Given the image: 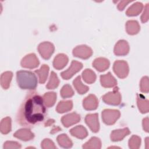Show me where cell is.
<instances>
[{
	"instance_id": "obj_1",
	"label": "cell",
	"mask_w": 149,
	"mask_h": 149,
	"mask_svg": "<svg viewBox=\"0 0 149 149\" xmlns=\"http://www.w3.org/2000/svg\"><path fill=\"white\" fill-rule=\"evenodd\" d=\"M47 115L42 97L36 90L27 93L16 115V121L22 126L32 128L42 123Z\"/></svg>"
},
{
	"instance_id": "obj_2",
	"label": "cell",
	"mask_w": 149,
	"mask_h": 149,
	"mask_svg": "<svg viewBox=\"0 0 149 149\" xmlns=\"http://www.w3.org/2000/svg\"><path fill=\"white\" fill-rule=\"evenodd\" d=\"M16 80L19 87L22 89L34 90L37 86V77L34 73L30 71H17Z\"/></svg>"
},
{
	"instance_id": "obj_3",
	"label": "cell",
	"mask_w": 149,
	"mask_h": 149,
	"mask_svg": "<svg viewBox=\"0 0 149 149\" xmlns=\"http://www.w3.org/2000/svg\"><path fill=\"white\" fill-rule=\"evenodd\" d=\"M102 101L107 104L118 105L121 102V95L119 91V88L115 87L112 91L108 92L102 97Z\"/></svg>"
},
{
	"instance_id": "obj_4",
	"label": "cell",
	"mask_w": 149,
	"mask_h": 149,
	"mask_svg": "<svg viewBox=\"0 0 149 149\" xmlns=\"http://www.w3.org/2000/svg\"><path fill=\"white\" fill-rule=\"evenodd\" d=\"M120 113L118 109H105L102 111V119L107 125H113L119 118Z\"/></svg>"
},
{
	"instance_id": "obj_5",
	"label": "cell",
	"mask_w": 149,
	"mask_h": 149,
	"mask_svg": "<svg viewBox=\"0 0 149 149\" xmlns=\"http://www.w3.org/2000/svg\"><path fill=\"white\" fill-rule=\"evenodd\" d=\"M113 70L118 77L120 79L126 78L129 72V65L127 62L123 60L116 61L113 65Z\"/></svg>"
},
{
	"instance_id": "obj_6",
	"label": "cell",
	"mask_w": 149,
	"mask_h": 149,
	"mask_svg": "<svg viewBox=\"0 0 149 149\" xmlns=\"http://www.w3.org/2000/svg\"><path fill=\"white\" fill-rule=\"evenodd\" d=\"M55 50L54 45L50 42L44 41L40 43L38 46V51L41 57L44 59L51 58Z\"/></svg>"
},
{
	"instance_id": "obj_7",
	"label": "cell",
	"mask_w": 149,
	"mask_h": 149,
	"mask_svg": "<svg viewBox=\"0 0 149 149\" xmlns=\"http://www.w3.org/2000/svg\"><path fill=\"white\" fill-rule=\"evenodd\" d=\"M83 68V64L77 61L73 60L70 67L66 70L61 72V76L65 80L70 79L76 73L79 72Z\"/></svg>"
},
{
	"instance_id": "obj_8",
	"label": "cell",
	"mask_w": 149,
	"mask_h": 149,
	"mask_svg": "<svg viewBox=\"0 0 149 149\" xmlns=\"http://www.w3.org/2000/svg\"><path fill=\"white\" fill-rule=\"evenodd\" d=\"M72 53L74 56L87 59L92 55L93 50L86 45H80L76 47L73 49Z\"/></svg>"
},
{
	"instance_id": "obj_9",
	"label": "cell",
	"mask_w": 149,
	"mask_h": 149,
	"mask_svg": "<svg viewBox=\"0 0 149 149\" xmlns=\"http://www.w3.org/2000/svg\"><path fill=\"white\" fill-rule=\"evenodd\" d=\"M40 64L39 60L36 55L34 53L29 54L26 55L21 61V66L25 68L34 69L38 66Z\"/></svg>"
},
{
	"instance_id": "obj_10",
	"label": "cell",
	"mask_w": 149,
	"mask_h": 149,
	"mask_svg": "<svg viewBox=\"0 0 149 149\" xmlns=\"http://www.w3.org/2000/svg\"><path fill=\"white\" fill-rule=\"evenodd\" d=\"M85 122L93 132L97 133L99 131L100 123L98 113L87 114L85 117Z\"/></svg>"
},
{
	"instance_id": "obj_11",
	"label": "cell",
	"mask_w": 149,
	"mask_h": 149,
	"mask_svg": "<svg viewBox=\"0 0 149 149\" xmlns=\"http://www.w3.org/2000/svg\"><path fill=\"white\" fill-rule=\"evenodd\" d=\"M80 120V116L76 112H72L63 116L61 118V122L65 127H69Z\"/></svg>"
},
{
	"instance_id": "obj_12",
	"label": "cell",
	"mask_w": 149,
	"mask_h": 149,
	"mask_svg": "<svg viewBox=\"0 0 149 149\" xmlns=\"http://www.w3.org/2000/svg\"><path fill=\"white\" fill-rule=\"evenodd\" d=\"M114 54L117 56H124L129 52L128 42L124 40H119L114 47Z\"/></svg>"
},
{
	"instance_id": "obj_13",
	"label": "cell",
	"mask_w": 149,
	"mask_h": 149,
	"mask_svg": "<svg viewBox=\"0 0 149 149\" xmlns=\"http://www.w3.org/2000/svg\"><path fill=\"white\" fill-rule=\"evenodd\" d=\"M98 100L94 94H90L87 96L83 101V108L87 111H93L97 108Z\"/></svg>"
},
{
	"instance_id": "obj_14",
	"label": "cell",
	"mask_w": 149,
	"mask_h": 149,
	"mask_svg": "<svg viewBox=\"0 0 149 149\" xmlns=\"http://www.w3.org/2000/svg\"><path fill=\"white\" fill-rule=\"evenodd\" d=\"M100 82L102 87L105 88H111L117 85V80L112 75L111 72L100 76Z\"/></svg>"
},
{
	"instance_id": "obj_15",
	"label": "cell",
	"mask_w": 149,
	"mask_h": 149,
	"mask_svg": "<svg viewBox=\"0 0 149 149\" xmlns=\"http://www.w3.org/2000/svg\"><path fill=\"white\" fill-rule=\"evenodd\" d=\"M13 136L21 140L27 141L32 140L34 137V134L29 129L24 128L17 130L13 134Z\"/></svg>"
},
{
	"instance_id": "obj_16",
	"label": "cell",
	"mask_w": 149,
	"mask_h": 149,
	"mask_svg": "<svg viewBox=\"0 0 149 149\" xmlns=\"http://www.w3.org/2000/svg\"><path fill=\"white\" fill-rule=\"evenodd\" d=\"M130 133L129 128L124 127L123 129L113 130L111 133V139L112 141H119L122 140L126 136Z\"/></svg>"
},
{
	"instance_id": "obj_17",
	"label": "cell",
	"mask_w": 149,
	"mask_h": 149,
	"mask_svg": "<svg viewBox=\"0 0 149 149\" xmlns=\"http://www.w3.org/2000/svg\"><path fill=\"white\" fill-rule=\"evenodd\" d=\"M110 65L108 59L105 58H97L93 62V66L98 72H103L107 70Z\"/></svg>"
},
{
	"instance_id": "obj_18",
	"label": "cell",
	"mask_w": 149,
	"mask_h": 149,
	"mask_svg": "<svg viewBox=\"0 0 149 149\" xmlns=\"http://www.w3.org/2000/svg\"><path fill=\"white\" fill-rule=\"evenodd\" d=\"M68 57L64 54H59L53 61V66L55 69L61 70L63 69L68 63Z\"/></svg>"
},
{
	"instance_id": "obj_19",
	"label": "cell",
	"mask_w": 149,
	"mask_h": 149,
	"mask_svg": "<svg viewBox=\"0 0 149 149\" xmlns=\"http://www.w3.org/2000/svg\"><path fill=\"white\" fill-rule=\"evenodd\" d=\"M72 136L79 139H83L88 136L87 129L82 125L76 126L69 130Z\"/></svg>"
},
{
	"instance_id": "obj_20",
	"label": "cell",
	"mask_w": 149,
	"mask_h": 149,
	"mask_svg": "<svg viewBox=\"0 0 149 149\" xmlns=\"http://www.w3.org/2000/svg\"><path fill=\"white\" fill-rule=\"evenodd\" d=\"M137 104L141 113H146L148 112V100L143 95L137 94Z\"/></svg>"
},
{
	"instance_id": "obj_21",
	"label": "cell",
	"mask_w": 149,
	"mask_h": 149,
	"mask_svg": "<svg viewBox=\"0 0 149 149\" xmlns=\"http://www.w3.org/2000/svg\"><path fill=\"white\" fill-rule=\"evenodd\" d=\"M125 27L126 32L130 35L136 34L139 32L140 30V26L139 24V22L134 20H128L126 23Z\"/></svg>"
},
{
	"instance_id": "obj_22",
	"label": "cell",
	"mask_w": 149,
	"mask_h": 149,
	"mask_svg": "<svg viewBox=\"0 0 149 149\" xmlns=\"http://www.w3.org/2000/svg\"><path fill=\"white\" fill-rule=\"evenodd\" d=\"M49 68L47 65H42L40 69L36 70L34 72L38 76L39 83L40 84H44L47 80Z\"/></svg>"
},
{
	"instance_id": "obj_23",
	"label": "cell",
	"mask_w": 149,
	"mask_h": 149,
	"mask_svg": "<svg viewBox=\"0 0 149 149\" xmlns=\"http://www.w3.org/2000/svg\"><path fill=\"white\" fill-rule=\"evenodd\" d=\"M73 108V102L72 100L61 101L56 107L57 112L62 113L70 111Z\"/></svg>"
},
{
	"instance_id": "obj_24",
	"label": "cell",
	"mask_w": 149,
	"mask_h": 149,
	"mask_svg": "<svg viewBox=\"0 0 149 149\" xmlns=\"http://www.w3.org/2000/svg\"><path fill=\"white\" fill-rule=\"evenodd\" d=\"M143 8V5L142 3L137 2L132 5L126 10V15L128 16H137L142 10Z\"/></svg>"
},
{
	"instance_id": "obj_25",
	"label": "cell",
	"mask_w": 149,
	"mask_h": 149,
	"mask_svg": "<svg viewBox=\"0 0 149 149\" xmlns=\"http://www.w3.org/2000/svg\"><path fill=\"white\" fill-rule=\"evenodd\" d=\"M73 84L77 93L80 94H84L89 90V87L81 82L80 76H77L75 79H74Z\"/></svg>"
},
{
	"instance_id": "obj_26",
	"label": "cell",
	"mask_w": 149,
	"mask_h": 149,
	"mask_svg": "<svg viewBox=\"0 0 149 149\" xmlns=\"http://www.w3.org/2000/svg\"><path fill=\"white\" fill-rule=\"evenodd\" d=\"M12 77L13 73L12 72L7 71L2 73L1 76V85L3 89L6 90L9 87Z\"/></svg>"
},
{
	"instance_id": "obj_27",
	"label": "cell",
	"mask_w": 149,
	"mask_h": 149,
	"mask_svg": "<svg viewBox=\"0 0 149 149\" xmlns=\"http://www.w3.org/2000/svg\"><path fill=\"white\" fill-rule=\"evenodd\" d=\"M42 98L45 106L49 108L54 106L55 104L56 100V94L55 92L45 93Z\"/></svg>"
},
{
	"instance_id": "obj_28",
	"label": "cell",
	"mask_w": 149,
	"mask_h": 149,
	"mask_svg": "<svg viewBox=\"0 0 149 149\" xmlns=\"http://www.w3.org/2000/svg\"><path fill=\"white\" fill-rule=\"evenodd\" d=\"M56 140L58 144L61 147L65 148H71L73 146V143L72 140L66 134H62L59 135L56 138Z\"/></svg>"
},
{
	"instance_id": "obj_29",
	"label": "cell",
	"mask_w": 149,
	"mask_h": 149,
	"mask_svg": "<svg viewBox=\"0 0 149 149\" xmlns=\"http://www.w3.org/2000/svg\"><path fill=\"white\" fill-rule=\"evenodd\" d=\"M82 147L84 149L95 148L100 149L101 148V140L97 137H92L88 141L85 143Z\"/></svg>"
},
{
	"instance_id": "obj_30",
	"label": "cell",
	"mask_w": 149,
	"mask_h": 149,
	"mask_svg": "<svg viewBox=\"0 0 149 149\" xmlns=\"http://www.w3.org/2000/svg\"><path fill=\"white\" fill-rule=\"evenodd\" d=\"M0 130L3 134H6L11 131V119L10 117L7 116L1 120Z\"/></svg>"
},
{
	"instance_id": "obj_31",
	"label": "cell",
	"mask_w": 149,
	"mask_h": 149,
	"mask_svg": "<svg viewBox=\"0 0 149 149\" xmlns=\"http://www.w3.org/2000/svg\"><path fill=\"white\" fill-rule=\"evenodd\" d=\"M82 77L86 83L92 84L96 80V74L91 69H86L82 73Z\"/></svg>"
},
{
	"instance_id": "obj_32",
	"label": "cell",
	"mask_w": 149,
	"mask_h": 149,
	"mask_svg": "<svg viewBox=\"0 0 149 149\" xmlns=\"http://www.w3.org/2000/svg\"><path fill=\"white\" fill-rule=\"evenodd\" d=\"M59 80L56 74L54 71H52L51 72L49 81L47 84L46 85L47 88L49 90L55 89L59 86Z\"/></svg>"
},
{
	"instance_id": "obj_33",
	"label": "cell",
	"mask_w": 149,
	"mask_h": 149,
	"mask_svg": "<svg viewBox=\"0 0 149 149\" xmlns=\"http://www.w3.org/2000/svg\"><path fill=\"white\" fill-rule=\"evenodd\" d=\"M60 94L63 98H67L71 97L74 95V91L69 84H66L62 87L60 91Z\"/></svg>"
},
{
	"instance_id": "obj_34",
	"label": "cell",
	"mask_w": 149,
	"mask_h": 149,
	"mask_svg": "<svg viewBox=\"0 0 149 149\" xmlns=\"http://www.w3.org/2000/svg\"><path fill=\"white\" fill-rule=\"evenodd\" d=\"M129 147L131 149H138L140 147L141 139L136 135H133L129 139Z\"/></svg>"
},
{
	"instance_id": "obj_35",
	"label": "cell",
	"mask_w": 149,
	"mask_h": 149,
	"mask_svg": "<svg viewBox=\"0 0 149 149\" xmlns=\"http://www.w3.org/2000/svg\"><path fill=\"white\" fill-rule=\"evenodd\" d=\"M140 91L143 93H148V77L147 76H144L141 79L140 83Z\"/></svg>"
},
{
	"instance_id": "obj_36",
	"label": "cell",
	"mask_w": 149,
	"mask_h": 149,
	"mask_svg": "<svg viewBox=\"0 0 149 149\" xmlns=\"http://www.w3.org/2000/svg\"><path fill=\"white\" fill-rule=\"evenodd\" d=\"M41 147L43 149H49V148H56V146L54 143L50 140L49 139H44L41 144Z\"/></svg>"
},
{
	"instance_id": "obj_37",
	"label": "cell",
	"mask_w": 149,
	"mask_h": 149,
	"mask_svg": "<svg viewBox=\"0 0 149 149\" xmlns=\"http://www.w3.org/2000/svg\"><path fill=\"white\" fill-rule=\"evenodd\" d=\"M21 145L20 143L16 141H7L5 142L3 144L4 149H9V148H20Z\"/></svg>"
},
{
	"instance_id": "obj_38",
	"label": "cell",
	"mask_w": 149,
	"mask_h": 149,
	"mask_svg": "<svg viewBox=\"0 0 149 149\" xmlns=\"http://www.w3.org/2000/svg\"><path fill=\"white\" fill-rule=\"evenodd\" d=\"M148 20V3H147L144 12L141 16V20L142 23H146Z\"/></svg>"
},
{
	"instance_id": "obj_39",
	"label": "cell",
	"mask_w": 149,
	"mask_h": 149,
	"mask_svg": "<svg viewBox=\"0 0 149 149\" xmlns=\"http://www.w3.org/2000/svg\"><path fill=\"white\" fill-rule=\"evenodd\" d=\"M132 1H121L119 2V3L118 4V9L119 10H123L125 6L130 2H131Z\"/></svg>"
},
{
	"instance_id": "obj_40",
	"label": "cell",
	"mask_w": 149,
	"mask_h": 149,
	"mask_svg": "<svg viewBox=\"0 0 149 149\" xmlns=\"http://www.w3.org/2000/svg\"><path fill=\"white\" fill-rule=\"evenodd\" d=\"M143 127L144 131L148 132V118L146 117L143 120Z\"/></svg>"
},
{
	"instance_id": "obj_41",
	"label": "cell",
	"mask_w": 149,
	"mask_h": 149,
	"mask_svg": "<svg viewBox=\"0 0 149 149\" xmlns=\"http://www.w3.org/2000/svg\"><path fill=\"white\" fill-rule=\"evenodd\" d=\"M60 130H61V129L60 128V127H59L58 126H56V127H54V129H53L51 131V133H52V134H54V133H55V132H59V131H60Z\"/></svg>"
},
{
	"instance_id": "obj_42",
	"label": "cell",
	"mask_w": 149,
	"mask_h": 149,
	"mask_svg": "<svg viewBox=\"0 0 149 149\" xmlns=\"http://www.w3.org/2000/svg\"><path fill=\"white\" fill-rule=\"evenodd\" d=\"M53 123H54V120H53V119H49V120H47V122L45 123V126H49L51 125Z\"/></svg>"
}]
</instances>
